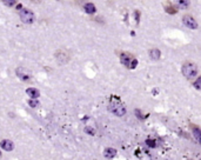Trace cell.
Here are the masks:
<instances>
[{"mask_svg":"<svg viewBox=\"0 0 201 160\" xmlns=\"http://www.w3.org/2000/svg\"><path fill=\"white\" fill-rule=\"evenodd\" d=\"M181 72L184 74V77L188 80H192L197 77L198 74V66L194 64V63H191V61H186L185 64L182 65L181 67Z\"/></svg>","mask_w":201,"mask_h":160,"instance_id":"6da1fadb","label":"cell"},{"mask_svg":"<svg viewBox=\"0 0 201 160\" xmlns=\"http://www.w3.org/2000/svg\"><path fill=\"white\" fill-rule=\"evenodd\" d=\"M108 111L112 112L113 114L118 115V117H122V115L126 114V107L124 106L122 102H120V101H118V100H114V101L112 100V101L109 102V105H108Z\"/></svg>","mask_w":201,"mask_h":160,"instance_id":"7a4b0ae2","label":"cell"},{"mask_svg":"<svg viewBox=\"0 0 201 160\" xmlns=\"http://www.w3.org/2000/svg\"><path fill=\"white\" fill-rule=\"evenodd\" d=\"M120 60H121V64L126 66L127 68H135L138 65V60L131 53H127V52H124L120 54Z\"/></svg>","mask_w":201,"mask_h":160,"instance_id":"3957f363","label":"cell"},{"mask_svg":"<svg viewBox=\"0 0 201 160\" xmlns=\"http://www.w3.org/2000/svg\"><path fill=\"white\" fill-rule=\"evenodd\" d=\"M19 17H20V20L24 24H33L34 20H35L34 13L28 8H21L20 13H19Z\"/></svg>","mask_w":201,"mask_h":160,"instance_id":"277c9868","label":"cell"},{"mask_svg":"<svg viewBox=\"0 0 201 160\" xmlns=\"http://www.w3.org/2000/svg\"><path fill=\"white\" fill-rule=\"evenodd\" d=\"M182 23H184L185 26H187V27L191 28V30H197V28H198V23H197V20H195L192 15H189V14L184 15Z\"/></svg>","mask_w":201,"mask_h":160,"instance_id":"5b68a950","label":"cell"},{"mask_svg":"<svg viewBox=\"0 0 201 160\" xmlns=\"http://www.w3.org/2000/svg\"><path fill=\"white\" fill-rule=\"evenodd\" d=\"M0 146L5 150V151H13V148H14V145H13V142L11 141V140H7V139H5V140H2L1 142H0Z\"/></svg>","mask_w":201,"mask_h":160,"instance_id":"8992f818","label":"cell"},{"mask_svg":"<svg viewBox=\"0 0 201 160\" xmlns=\"http://www.w3.org/2000/svg\"><path fill=\"white\" fill-rule=\"evenodd\" d=\"M84 9H85V12H86L87 14H94V13H95V11H97L95 6H94L92 2H87V4H85Z\"/></svg>","mask_w":201,"mask_h":160,"instance_id":"52a82bcc","label":"cell"},{"mask_svg":"<svg viewBox=\"0 0 201 160\" xmlns=\"http://www.w3.org/2000/svg\"><path fill=\"white\" fill-rule=\"evenodd\" d=\"M149 57L153 59V60H159L160 57H161V52L159 48H152L149 51Z\"/></svg>","mask_w":201,"mask_h":160,"instance_id":"ba28073f","label":"cell"},{"mask_svg":"<svg viewBox=\"0 0 201 160\" xmlns=\"http://www.w3.org/2000/svg\"><path fill=\"white\" fill-rule=\"evenodd\" d=\"M103 156H105V158H107V159H112V158H114V157L117 156V150L108 147V148H106V150H105Z\"/></svg>","mask_w":201,"mask_h":160,"instance_id":"9c48e42d","label":"cell"},{"mask_svg":"<svg viewBox=\"0 0 201 160\" xmlns=\"http://www.w3.org/2000/svg\"><path fill=\"white\" fill-rule=\"evenodd\" d=\"M26 93H27V96H30L31 98H33V99H36V98L40 96V92H39L36 88H33V87L27 88V90H26Z\"/></svg>","mask_w":201,"mask_h":160,"instance_id":"30bf717a","label":"cell"},{"mask_svg":"<svg viewBox=\"0 0 201 160\" xmlns=\"http://www.w3.org/2000/svg\"><path fill=\"white\" fill-rule=\"evenodd\" d=\"M178 4H179V7H180V8L186 9V8H188V7H189L191 1H189V0H179V1H178Z\"/></svg>","mask_w":201,"mask_h":160,"instance_id":"8fae6325","label":"cell"},{"mask_svg":"<svg viewBox=\"0 0 201 160\" xmlns=\"http://www.w3.org/2000/svg\"><path fill=\"white\" fill-rule=\"evenodd\" d=\"M193 134H194V137L201 142V131L197 127V126H193Z\"/></svg>","mask_w":201,"mask_h":160,"instance_id":"7c38bea8","label":"cell"},{"mask_svg":"<svg viewBox=\"0 0 201 160\" xmlns=\"http://www.w3.org/2000/svg\"><path fill=\"white\" fill-rule=\"evenodd\" d=\"M17 74H18V77H19L21 80H24V81L30 80V77H28V75H26V74H23V73H21V68L17 69Z\"/></svg>","mask_w":201,"mask_h":160,"instance_id":"4fadbf2b","label":"cell"},{"mask_svg":"<svg viewBox=\"0 0 201 160\" xmlns=\"http://www.w3.org/2000/svg\"><path fill=\"white\" fill-rule=\"evenodd\" d=\"M165 9H166V12H167L168 14H175L178 11H176V8L174 7V6H172V5H167L166 7H165Z\"/></svg>","mask_w":201,"mask_h":160,"instance_id":"5bb4252c","label":"cell"},{"mask_svg":"<svg viewBox=\"0 0 201 160\" xmlns=\"http://www.w3.org/2000/svg\"><path fill=\"white\" fill-rule=\"evenodd\" d=\"M193 86H194L197 90H201V75L193 83Z\"/></svg>","mask_w":201,"mask_h":160,"instance_id":"9a60e30c","label":"cell"},{"mask_svg":"<svg viewBox=\"0 0 201 160\" xmlns=\"http://www.w3.org/2000/svg\"><path fill=\"white\" fill-rule=\"evenodd\" d=\"M6 6H8V7H11V6H14L15 4H17V0H1Z\"/></svg>","mask_w":201,"mask_h":160,"instance_id":"2e32d148","label":"cell"},{"mask_svg":"<svg viewBox=\"0 0 201 160\" xmlns=\"http://www.w3.org/2000/svg\"><path fill=\"white\" fill-rule=\"evenodd\" d=\"M28 105H30L31 107H36V106L39 105V101H38L36 99H33V98H32V99L28 101Z\"/></svg>","mask_w":201,"mask_h":160,"instance_id":"e0dca14e","label":"cell"},{"mask_svg":"<svg viewBox=\"0 0 201 160\" xmlns=\"http://www.w3.org/2000/svg\"><path fill=\"white\" fill-rule=\"evenodd\" d=\"M85 132L88 133V134H91V135H94V134H95V131L92 127H86L85 128Z\"/></svg>","mask_w":201,"mask_h":160,"instance_id":"ac0fdd59","label":"cell"},{"mask_svg":"<svg viewBox=\"0 0 201 160\" xmlns=\"http://www.w3.org/2000/svg\"><path fill=\"white\" fill-rule=\"evenodd\" d=\"M146 142H147V145H148V146H151V147H155V146H157V144H155V141H154V140H149V139H148Z\"/></svg>","mask_w":201,"mask_h":160,"instance_id":"d6986e66","label":"cell"},{"mask_svg":"<svg viewBox=\"0 0 201 160\" xmlns=\"http://www.w3.org/2000/svg\"><path fill=\"white\" fill-rule=\"evenodd\" d=\"M21 8H23L21 5H18V6H17V9H21Z\"/></svg>","mask_w":201,"mask_h":160,"instance_id":"ffe728a7","label":"cell"},{"mask_svg":"<svg viewBox=\"0 0 201 160\" xmlns=\"http://www.w3.org/2000/svg\"><path fill=\"white\" fill-rule=\"evenodd\" d=\"M0 157H1V152H0Z\"/></svg>","mask_w":201,"mask_h":160,"instance_id":"44dd1931","label":"cell"},{"mask_svg":"<svg viewBox=\"0 0 201 160\" xmlns=\"http://www.w3.org/2000/svg\"><path fill=\"white\" fill-rule=\"evenodd\" d=\"M57 1H60V0H57Z\"/></svg>","mask_w":201,"mask_h":160,"instance_id":"7402d4cb","label":"cell"}]
</instances>
